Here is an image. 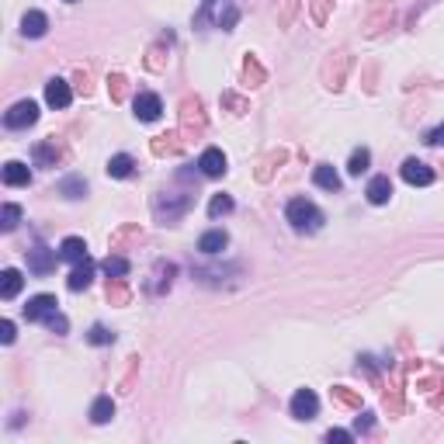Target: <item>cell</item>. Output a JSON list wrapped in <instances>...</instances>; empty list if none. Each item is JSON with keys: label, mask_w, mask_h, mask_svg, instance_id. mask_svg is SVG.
<instances>
[{"label": "cell", "mask_w": 444, "mask_h": 444, "mask_svg": "<svg viewBox=\"0 0 444 444\" xmlns=\"http://www.w3.org/2000/svg\"><path fill=\"white\" fill-rule=\"evenodd\" d=\"M59 261H70V264L87 261V243H84L80 236H66V240L59 243Z\"/></svg>", "instance_id": "obj_14"}, {"label": "cell", "mask_w": 444, "mask_h": 444, "mask_svg": "<svg viewBox=\"0 0 444 444\" xmlns=\"http://www.w3.org/2000/svg\"><path fill=\"white\" fill-rule=\"evenodd\" d=\"M229 247V236H226V229H208L201 240H198V250L205 254V257H215V254H222Z\"/></svg>", "instance_id": "obj_11"}, {"label": "cell", "mask_w": 444, "mask_h": 444, "mask_svg": "<svg viewBox=\"0 0 444 444\" xmlns=\"http://www.w3.org/2000/svg\"><path fill=\"white\" fill-rule=\"evenodd\" d=\"M191 205H194V194H167V191H164V194L153 198V212H157V219H160L164 226L178 222Z\"/></svg>", "instance_id": "obj_2"}, {"label": "cell", "mask_w": 444, "mask_h": 444, "mask_svg": "<svg viewBox=\"0 0 444 444\" xmlns=\"http://www.w3.org/2000/svg\"><path fill=\"white\" fill-rule=\"evenodd\" d=\"M87 341H90V344H97V348H104V344H115V334H111L108 327H101V323H97V327H90Z\"/></svg>", "instance_id": "obj_27"}, {"label": "cell", "mask_w": 444, "mask_h": 444, "mask_svg": "<svg viewBox=\"0 0 444 444\" xmlns=\"http://www.w3.org/2000/svg\"><path fill=\"white\" fill-rule=\"evenodd\" d=\"M371 427H375V413H357V417H355V431H357V434H368Z\"/></svg>", "instance_id": "obj_30"}, {"label": "cell", "mask_w": 444, "mask_h": 444, "mask_svg": "<svg viewBox=\"0 0 444 444\" xmlns=\"http://www.w3.org/2000/svg\"><path fill=\"white\" fill-rule=\"evenodd\" d=\"M132 108H136V118H139V122H157V118L164 115V101H160L153 90H139L136 101H132Z\"/></svg>", "instance_id": "obj_4"}, {"label": "cell", "mask_w": 444, "mask_h": 444, "mask_svg": "<svg viewBox=\"0 0 444 444\" xmlns=\"http://www.w3.org/2000/svg\"><path fill=\"white\" fill-rule=\"evenodd\" d=\"M31 157H35V164L38 167H56L59 164V146L49 139V143H38L35 150H31Z\"/></svg>", "instance_id": "obj_17"}, {"label": "cell", "mask_w": 444, "mask_h": 444, "mask_svg": "<svg viewBox=\"0 0 444 444\" xmlns=\"http://www.w3.org/2000/svg\"><path fill=\"white\" fill-rule=\"evenodd\" d=\"M0 341H3V344H14V323H10V320L0 323Z\"/></svg>", "instance_id": "obj_33"}, {"label": "cell", "mask_w": 444, "mask_h": 444, "mask_svg": "<svg viewBox=\"0 0 444 444\" xmlns=\"http://www.w3.org/2000/svg\"><path fill=\"white\" fill-rule=\"evenodd\" d=\"M56 250H49V247H35V250H28V271L31 274H49L52 267H56Z\"/></svg>", "instance_id": "obj_9"}, {"label": "cell", "mask_w": 444, "mask_h": 444, "mask_svg": "<svg viewBox=\"0 0 444 444\" xmlns=\"http://www.w3.org/2000/svg\"><path fill=\"white\" fill-rule=\"evenodd\" d=\"M45 28H49V17H45L42 10H28V14L21 17V35H24V38H42Z\"/></svg>", "instance_id": "obj_13"}, {"label": "cell", "mask_w": 444, "mask_h": 444, "mask_svg": "<svg viewBox=\"0 0 444 444\" xmlns=\"http://www.w3.org/2000/svg\"><path fill=\"white\" fill-rule=\"evenodd\" d=\"M364 194H368L371 205H385V201L392 198V180L385 178V174H378V178L368 180V191H364Z\"/></svg>", "instance_id": "obj_15"}, {"label": "cell", "mask_w": 444, "mask_h": 444, "mask_svg": "<svg viewBox=\"0 0 444 444\" xmlns=\"http://www.w3.org/2000/svg\"><path fill=\"white\" fill-rule=\"evenodd\" d=\"M316 3V21H323L327 17V0H313Z\"/></svg>", "instance_id": "obj_37"}, {"label": "cell", "mask_w": 444, "mask_h": 444, "mask_svg": "<svg viewBox=\"0 0 444 444\" xmlns=\"http://www.w3.org/2000/svg\"><path fill=\"white\" fill-rule=\"evenodd\" d=\"M285 219L292 222L295 233H316L323 226V212L313 201H306V198H292L288 208H285Z\"/></svg>", "instance_id": "obj_1"}, {"label": "cell", "mask_w": 444, "mask_h": 444, "mask_svg": "<svg viewBox=\"0 0 444 444\" xmlns=\"http://www.w3.org/2000/svg\"><path fill=\"white\" fill-rule=\"evenodd\" d=\"M38 122V104L35 101H17L7 115H3V125L7 129H28Z\"/></svg>", "instance_id": "obj_3"}, {"label": "cell", "mask_w": 444, "mask_h": 444, "mask_svg": "<svg viewBox=\"0 0 444 444\" xmlns=\"http://www.w3.org/2000/svg\"><path fill=\"white\" fill-rule=\"evenodd\" d=\"M351 438H355L351 431H337V427H334V431H327V441H330V444H334V441L348 444V441H351Z\"/></svg>", "instance_id": "obj_32"}, {"label": "cell", "mask_w": 444, "mask_h": 444, "mask_svg": "<svg viewBox=\"0 0 444 444\" xmlns=\"http://www.w3.org/2000/svg\"><path fill=\"white\" fill-rule=\"evenodd\" d=\"M122 94H125V80H122V77H111V97L122 101Z\"/></svg>", "instance_id": "obj_35"}, {"label": "cell", "mask_w": 444, "mask_h": 444, "mask_svg": "<svg viewBox=\"0 0 444 444\" xmlns=\"http://www.w3.org/2000/svg\"><path fill=\"white\" fill-rule=\"evenodd\" d=\"M28 180H31V171H28L24 164H17V160L3 164V184H10V187H24Z\"/></svg>", "instance_id": "obj_16"}, {"label": "cell", "mask_w": 444, "mask_h": 444, "mask_svg": "<svg viewBox=\"0 0 444 444\" xmlns=\"http://www.w3.org/2000/svg\"><path fill=\"white\" fill-rule=\"evenodd\" d=\"M233 212V198L229 194H215L212 201H208V215L212 219H222V215H229Z\"/></svg>", "instance_id": "obj_25"}, {"label": "cell", "mask_w": 444, "mask_h": 444, "mask_svg": "<svg viewBox=\"0 0 444 444\" xmlns=\"http://www.w3.org/2000/svg\"><path fill=\"white\" fill-rule=\"evenodd\" d=\"M427 146H444V122L434 132H427Z\"/></svg>", "instance_id": "obj_34"}, {"label": "cell", "mask_w": 444, "mask_h": 444, "mask_svg": "<svg viewBox=\"0 0 444 444\" xmlns=\"http://www.w3.org/2000/svg\"><path fill=\"white\" fill-rule=\"evenodd\" d=\"M108 299H115V302H125V299H129V292H125L122 285H115V288L108 285Z\"/></svg>", "instance_id": "obj_36"}, {"label": "cell", "mask_w": 444, "mask_h": 444, "mask_svg": "<svg viewBox=\"0 0 444 444\" xmlns=\"http://www.w3.org/2000/svg\"><path fill=\"white\" fill-rule=\"evenodd\" d=\"M59 194H66V198H84V194H87V180L66 178L63 184H59Z\"/></svg>", "instance_id": "obj_26"}, {"label": "cell", "mask_w": 444, "mask_h": 444, "mask_svg": "<svg viewBox=\"0 0 444 444\" xmlns=\"http://www.w3.org/2000/svg\"><path fill=\"white\" fill-rule=\"evenodd\" d=\"M45 327H49L52 334H66V330H70V323H66V316H59V313H52V316L45 320Z\"/></svg>", "instance_id": "obj_31"}, {"label": "cell", "mask_w": 444, "mask_h": 444, "mask_svg": "<svg viewBox=\"0 0 444 444\" xmlns=\"http://www.w3.org/2000/svg\"><path fill=\"white\" fill-rule=\"evenodd\" d=\"M90 281H94V261H80V264H73V271H70V278H66V288L70 292H84Z\"/></svg>", "instance_id": "obj_12"}, {"label": "cell", "mask_w": 444, "mask_h": 444, "mask_svg": "<svg viewBox=\"0 0 444 444\" xmlns=\"http://www.w3.org/2000/svg\"><path fill=\"white\" fill-rule=\"evenodd\" d=\"M198 167H201V174H205V178H222V174H226V157H222V150L208 146V150L201 153Z\"/></svg>", "instance_id": "obj_10"}, {"label": "cell", "mask_w": 444, "mask_h": 444, "mask_svg": "<svg viewBox=\"0 0 444 444\" xmlns=\"http://www.w3.org/2000/svg\"><path fill=\"white\" fill-rule=\"evenodd\" d=\"M368 164H371V153L361 146V150L351 153V160H348V174H351V178H361V174L368 171Z\"/></svg>", "instance_id": "obj_24"}, {"label": "cell", "mask_w": 444, "mask_h": 444, "mask_svg": "<svg viewBox=\"0 0 444 444\" xmlns=\"http://www.w3.org/2000/svg\"><path fill=\"white\" fill-rule=\"evenodd\" d=\"M334 396H337V399H341L344 406H355V410H361V399H357V396H355V392H351V389H344V385H337V389H334Z\"/></svg>", "instance_id": "obj_29"}, {"label": "cell", "mask_w": 444, "mask_h": 444, "mask_svg": "<svg viewBox=\"0 0 444 444\" xmlns=\"http://www.w3.org/2000/svg\"><path fill=\"white\" fill-rule=\"evenodd\" d=\"M132 167H136V160H132L129 153H118V157L108 160V174H111V178H129Z\"/></svg>", "instance_id": "obj_22"}, {"label": "cell", "mask_w": 444, "mask_h": 444, "mask_svg": "<svg viewBox=\"0 0 444 444\" xmlns=\"http://www.w3.org/2000/svg\"><path fill=\"white\" fill-rule=\"evenodd\" d=\"M316 413H320L316 392H313V389H299V392L292 396V417H295V420H313Z\"/></svg>", "instance_id": "obj_5"}, {"label": "cell", "mask_w": 444, "mask_h": 444, "mask_svg": "<svg viewBox=\"0 0 444 444\" xmlns=\"http://www.w3.org/2000/svg\"><path fill=\"white\" fill-rule=\"evenodd\" d=\"M21 285H24V278H21V271H14V267H7V271L0 274V295H3V299H14V295L21 292Z\"/></svg>", "instance_id": "obj_18"}, {"label": "cell", "mask_w": 444, "mask_h": 444, "mask_svg": "<svg viewBox=\"0 0 444 444\" xmlns=\"http://www.w3.org/2000/svg\"><path fill=\"white\" fill-rule=\"evenodd\" d=\"M236 21H240V7H236V0H226V7L215 14V28L229 31V28H236Z\"/></svg>", "instance_id": "obj_21"}, {"label": "cell", "mask_w": 444, "mask_h": 444, "mask_svg": "<svg viewBox=\"0 0 444 444\" xmlns=\"http://www.w3.org/2000/svg\"><path fill=\"white\" fill-rule=\"evenodd\" d=\"M111 417H115V403H111V396H97L94 406H90V420H94V424H108Z\"/></svg>", "instance_id": "obj_20"}, {"label": "cell", "mask_w": 444, "mask_h": 444, "mask_svg": "<svg viewBox=\"0 0 444 444\" xmlns=\"http://www.w3.org/2000/svg\"><path fill=\"white\" fill-rule=\"evenodd\" d=\"M313 180H316L323 191H341V174H337L330 164H320V167H316V174H313Z\"/></svg>", "instance_id": "obj_19"}, {"label": "cell", "mask_w": 444, "mask_h": 444, "mask_svg": "<svg viewBox=\"0 0 444 444\" xmlns=\"http://www.w3.org/2000/svg\"><path fill=\"white\" fill-rule=\"evenodd\" d=\"M70 101H73V90H70V84L66 80H59V77H52L49 84H45V104L49 108H70Z\"/></svg>", "instance_id": "obj_8"}, {"label": "cell", "mask_w": 444, "mask_h": 444, "mask_svg": "<svg viewBox=\"0 0 444 444\" xmlns=\"http://www.w3.org/2000/svg\"><path fill=\"white\" fill-rule=\"evenodd\" d=\"M0 219H3V222H0L3 229H14V226H17V219H21V208L7 201V205H3V215H0Z\"/></svg>", "instance_id": "obj_28"}, {"label": "cell", "mask_w": 444, "mask_h": 444, "mask_svg": "<svg viewBox=\"0 0 444 444\" xmlns=\"http://www.w3.org/2000/svg\"><path fill=\"white\" fill-rule=\"evenodd\" d=\"M403 180L413 184V187H427V184H434V171L424 160L410 157V160H403Z\"/></svg>", "instance_id": "obj_6"}, {"label": "cell", "mask_w": 444, "mask_h": 444, "mask_svg": "<svg viewBox=\"0 0 444 444\" xmlns=\"http://www.w3.org/2000/svg\"><path fill=\"white\" fill-rule=\"evenodd\" d=\"M101 267H104V274H108V278H125V274L132 271V264H129L125 257H118V254H108Z\"/></svg>", "instance_id": "obj_23"}, {"label": "cell", "mask_w": 444, "mask_h": 444, "mask_svg": "<svg viewBox=\"0 0 444 444\" xmlns=\"http://www.w3.org/2000/svg\"><path fill=\"white\" fill-rule=\"evenodd\" d=\"M56 306H59L56 295H35V299H28V306H24V320H28V323H38V320L45 323V320L56 313Z\"/></svg>", "instance_id": "obj_7"}]
</instances>
